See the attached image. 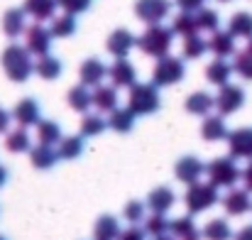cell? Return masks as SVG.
<instances>
[{
  "label": "cell",
  "instance_id": "obj_1",
  "mask_svg": "<svg viewBox=\"0 0 252 240\" xmlns=\"http://www.w3.org/2000/svg\"><path fill=\"white\" fill-rule=\"evenodd\" d=\"M0 64H2V71L5 76L12 81V83H25L34 74V62H32V54L27 47L12 42L5 47L2 57H0Z\"/></svg>",
  "mask_w": 252,
  "mask_h": 240
},
{
  "label": "cell",
  "instance_id": "obj_2",
  "mask_svg": "<svg viewBox=\"0 0 252 240\" xmlns=\"http://www.w3.org/2000/svg\"><path fill=\"white\" fill-rule=\"evenodd\" d=\"M127 108L135 115H152L162 108L159 98V86L155 83H132L130 96H127Z\"/></svg>",
  "mask_w": 252,
  "mask_h": 240
},
{
  "label": "cell",
  "instance_id": "obj_3",
  "mask_svg": "<svg viewBox=\"0 0 252 240\" xmlns=\"http://www.w3.org/2000/svg\"><path fill=\"white\" fill-rule=\"evenodd\" d=\"M171 42H174L171 27H162V22H159V25H147L145 34L137 39V47H140L147 57L159 59V57H167L169 54Z\"/></svg>",
  "mask_w": 252,
  "mask_h": 240
},
{
  "label": "cell",
  "instance_id": "obj_4",
  "mask_svg": "<svg viewBox=\"0 0 252 240\" xmlns=\"http://www.w3.org/2000/svg\"><path fill=\"white\" fill-rule=\"evenodd\" d=\"M218 199H220V194H218V186H216V184H211V181H208V184L193 181V184H189V189H186L184 204H186L189 213L196 216V213H203V211L213 208V206L218 204Z\"/></svg>",
  "mask_w": 252,
  "mask_h": 240
},
{
  "label": "cell",
  "instance_id": "obj_5",
  "mask_svg": "<svg viewBox=\"0 0 252 240\" xmlns=\"http://www.w3.org/2000/svg\"><path fill=\"white\" fill-rule=\"evenodd\" d=\"M206 174H208V181L216 184L218 189H233L238 179L243 176V171L235 164V157H216L206 164Z\"/></svg>",
  "mask_w": 252,
  "mask_h": 240
},
{
  "label": "cell",
  "instance_id": "obj_6",
  "mask_svg": "<svg viewBox=\"0 0 252 240\" xmlns=\"http://www.w3.org/2000/svg\"><path fill=\"white\" fill-rule=\"evenodd\" d=\"M186 76V67H184V59H179V57H159L157 59V64H155V69H152V83L155 86H159V88H164V86H174V83H179V81Z\"/></svg>",
  "mask_w": 252,
  "mask_h": 240
},
{
  "label": "cell",
  "instance_id": "obj_7",
  "mask_svg": "<svg viewBox=\"0 0 252 240\" xmlns=\"http://www.w3.org/2000/svg\"><path fill=\"white\" fill-rule=\"evenodd\" d=\"M243 105H245V91H243V86H235V83L220 86V91H218V96H216V110H218L223 118L238 113Z\"/></svg>",
  "mask_w": 252,
  "mask_h": 240
},
{
  "label": "cell",
  "instance_id": "obj_8",
  "mask_svg": "<svg viewBox=\"0 0 252 240\" xmlns=\"http://www.w3.org/2000/svg\"><path fill=\"white\" fill-rule=\"evenodd\" d=\"M52 39H54L52 30H47L42 22L30 25L27 32H25V47H27L30 54H34V57H44V54H49V49H52Z\"/></svg>",
  "mask_w": 252,
  "mask_h": 240
},
{
  "label": "cell",
  "instance_id": "obj_9",
  "mask_svg": "<svg viewBox=\"0 0 252 240\" xmlns=\"http://www.w3.org/2000/svg\"><path fill=\"white\" fill-rule=\"evenodd\" d=\"M171 12V0H137L135 2V15L145 25H159Z\"/></svg>",
  "mask_w": 252,
  "mask_h": 240
},
{
  "label": "cell",
  "instance_id": "obj_10",
  "mask_svg": "<svg viewBox=\"0 0 252 240\" xmlns=\"http://www.w3.org/2000/svg\"><path fill=\"white\" fill-rule=\"evenodd\" d=\"M228 150L235 160H252V128H238L228 133Z\"/></svg>",
  "mask_w": 252,
  "mask_h": 240
},
{
  "label": "cell",
  "instance_id": "obj_11",
  "mask_svg": "<svg viewBox=\"0 0 252 240\" xmlns=\"http://www.w3.org/2000/svg\"><path fill=\"white\" fill-rule=\"evenodd\" d=\"M203 174H206V164L198 160V157H193V155L181 157V160L176 162V167H174V176H176L181 184H193V181H198Z\"/></svg>",
  "mask_w": 252,
  "mask_h": 240
},
{
  "label": "cell",
  "instance_id": "obj_12",
  "mask_svg": "<svg viewBox=\"0 0 252 240\" xmlns=\"http://www.w3.org/2000/svg\"><path fill=\"white\" fill-rule=\"evenodd\" d=\"M108 79L113 81L115 88H130L132 83H137V71L127 62V57H120L113 62V67H108Z\"/></svg>",
  "mask_w": 252,
  "mask_h": 240
},
{
  "label": "cell",
  "instance_id": "obj_13",
  "mask_svg": "<svg viewBox=\"0 0 252 240\" xmlns=\"http://www.w3.org/2000/svg\"><path fill=\"white\" fill-rule=\"evenodd\" d=\"M105 47H108V52H110L115 59H120V57H127V54L132 52V47H137V37H135L130 30L120 27V30L110 32Z\"/></svg>",
  "mask_w": 252,
  "mask_h": 240
},
{
  "label": "cell",
  "instance_id": "obj_14",
  "mask_svg": "<svg viewBox=\"0 0 252 240\" xmlns=\"http://www.w3.org/2000/svg\"><path fill=\"white\" fill-rule=\"evenodd\" d=\"M208 52H213L216 57L225 59V57H233L238 49H235V34L230 30H216L211 32V39H208Z\"/></svg>",
  "mask_w": 252,
  "mask_h": 240
},
{
  "label": "cell",
  "instance_id": "obj_15",
  "mask_svg": "<svg viewBox=\"0 0 252 240\" xmlns=\"http://www.w3.org/2000/svg\"><path fill=\"white\" fill-rule=\"evenodd\" d=\"M223 208L228 216H243L252 211V199H250V191L248 189H233L228 191V196L223 199Z\"/></svg>",
  "mask_w": 252,
  "mask_h": 240
},
{
  "label": "cell",
  "instance_id": "obj_16",
  "mask_svg": "<svg viewBox=\"0 0 252 240\" xmlns=\"http://www.w3.org/2000/svg\"><path fill=\"white\" fill-rule=\"evenodd\" d=\"M27 12L25 7H10L5 15H2V32L10 37V39H17L20 34L27 32V22H25Z\"/></svg>",
  "mask_w": 252,
  "mask_h": 240
},
{
  "label": "cell",
  "instance_id": "obj_17",
  "mask_svg": "<svg viewBox=\"0 0 252 240\" xmlns=\"http://www.w3.org/2000/svg\"><path fill=\"white\" fill-rule=\"evenodd\" d=\"M12 120H17V125H22V128L37 125L39 123V103L34 98H22L12 110Z\"/></svg>",
  "mask_w": 252,
  "mask_h": 240
},
{
  "label": "cell",
  "instance_id": "obj_18",
  "mask_svg": "<svg viewBox=\"0 0 252 240\" xmlns=\"http://www.w3.org/2000/svg\"><path fill=\"white\" fill-rule=\"evenodd\" d=\"M105 76H108V67L100 59H95V57L86 59L84 64L79 67V79L86 86H98V83H103Z\"/></svg>",
  "mask_w": 252,
  "mask_h": 240
},
{
  "label": "cell",
  "instance_id": "obj_19",
  "mask_svg": "<svg viewBox=\"0 0 252 240\" xmlns=\"http://www.w3.org/2000/svg\"><path fill=\"white\" fill-rule=\"evenodd\" d=\"M93 108L100 113H113L118 108V88L115 86H93Z\"/></svg>",
  "mask_w": 252,
  "mask_h": 240
},
{
  "label": "cell",
  "instance_id": "obj_20",
  "mask_svg": "<svg viewBox=\"0 0 252 240\" xmlns=\"http://www.w3.org/2000/svg\"><path fill=\"white\" fill-rule=\"evenodd\" d=\"M174 201H176V194L169 186H157L147 196V208L152 213H167V211L174 208Z\"/></svg>",
  "mask_w": 252,
  "mask_h": 240
},
{
  "label": "cell",
  "instance_id": "obj_21",
  "mask_svg": "<svg viewBox=\"0 0 252 240\" xmlns=\"http://www.w3.org/2000/svg\"><path fill=\"white\" fill-rule=\"evenodd\" d=\"M201 137L206 142H218V140H228V125L223 120V115H206L203 125H201Z\"/></svg>",
  "mask_w": 252,
  "mask_h": 240
},
{
  "label": "cell",
  "instance_id": "obj_22",
  "mask_svg": "<svg viewBox=\"0 0 252 240\" xmlns=\"http://www.w3.org/2000/svg\"><path fill=\"white\" fill-rule=\"evenodd\" d=\"M169 233L176 240H201L203 238V233H201L198 226L193 223V216H191V213H189V216H181V218H176V221H171V223H169Z\"/></svg>",
  "mask_w": 252,
  "mask_h": 240
},
{
  "label": "cell",
  "instance_id": "obj_23",
  "mask_svg": "<svg viewBox=\"0 0 252 240\" xmlns=\"http://www.w3.org/2000/svg\"><path fill=\"white\" fill-rule=\"evenodd\" d=\"M30 162H32V167L34 169H42V171H49L57 162H59V155H57V150H54V145H37V147H32L30 150Z\"/></svg>",
  "mask_w": 252,
  "mask_h": 240
},
{
  "label": "cell",
  "instance_id": "obj_24",
  "mask_svg": "<svg viewBox=\"0 0 252 240\" xmlns=\"http://www.w3.org/2000/svg\"><path fill=\"white\" fill-rule=\"evenodd\" d=\"M233 64H228L225 59H220V57H216L208 67H206V79L208 83H213V86H225V83H230V76H233Z\"/></svg>",
  "mask_w": 252,
  "mask_h": 240
},
{
  "label": "cell",
  "instance_id": "obj_25",
  "mask_svg": "<svg viewBox=\"0 0 252 240\" xmlns=\"http://www.w3.org/2000/svg\"><path fill=\"white\" fill-rule=\"evenodd\" d=\"M22 7L30 17H34V22H44V20H52L57 15L59 2L57 0H25Z\"/></svg>",
  "mask_w": 252,
  "mask_h": 240
},
{
  "label": "cell",
  "instance_id": "obj_26",
  "mask_svg": "<svg viewBox=\"0 0 252 240\" xmlns=\"http://www.w3.org/2000/svg\"><path fill=\"white\" fill-rule=\"evenodd\" d=\"M86 150V142H84V135H66L57 142V155L59 160H79L84 155Z\"/></svg>",
  "mask_w": 252,
  "mask_h": 240
},
{
  "label": "cell",
  "instance_id": "obj_27",
  "mask_svg": "<svg viewBox=\"0 0 252 240\" xmlns=\"http://www.w3.org/2000/svg\"><path fill=\"white\" fill-rule=\"evenodd\" d=\"M216 108V98L211 96V93H206V91H196V93H191L189 98H186V110L191 113V115H211V110Z\"/></svg>",
  "mask_w": 252,
  "mask_h": 240
},
{
  "label": "cell",
  "instance_id": "obj_28",
  "mask_svg": "<svg viewBox=\"0 0 252 240\" xmlns=\"http://www.w3.org/2000/svg\"><path fill=\"white\" fill-rule=\"evenodd\" d=\"M62 71H64L62 59H57V57H52V54L39 57V59H37V64H34V74H37L39 79H44V81L59 79V76H62Z\"/></svg>",
  "mask_w": 252,
  "mask_h": 240
},
{
  "label": "cell",
  "instance_id": "obj_29",
  "mask_svg": "<svg viewBox=\"0 0 252 240\" xmlns=\"http://www.w3.org/2000/svg\"><path fill=\"white\" fill-rule=\"evenodd\" d=\"M66 101H69V105H71L76 113H88V108L93 105V91H88L86 83H79V86L69 88Z\"/></svg>",
  "mask_w": 252,
  "mask_h": 240
},
{
  "label": "cell",
  "instance_id": "obj_30",
  "mask_svg": "<svg viewBox=\"0 0 252 240\" xmlns=\"http://www.w3.org/2000/svg\"><path fill=\"white\" fill-rule=\"evenodd\" d=\"M135 113L130 110V108H115L113 113H110V118H108V128L110 130H115V133H130L132 128H135Z\"/></svg>",
  "mask_w": 252,
  "mask_h": 240
},
{
  "label": "cell",
  "instance_id": "obj_31",
  "mask_svg": "<svg viewBox=\"0 0 252 240\" xmlns=\"http://www.w3.org/2000/svg\"><path fill=\"white\" fill-rule=\"evenodd\" d=\"M5 150L17 155V152H30L32 150V140H30V133L27 128H17V130H10L7 137H5Z\"/></svg>",
  "mask_w": 252,
  "mask_h": 240
},
{
  "label": "cell",
  "instance_id": "obj_32",
  "mask_svg": "<svg viewBox=\"0 0 252 240\" xmlns=\"http://www.w3.org/2000/svg\"><path fill=\"white\" fill-rule=\"evenodd\" d=\"M120 238V223L115 216H100L93 228V240H118Z\"/></svg>",
  "mask_w": 252,
  "mask_h": 240
},
{
  "label": "cell",
  "instance_id": "obj_33",
  "mask_svg": "<svg viewBox=\"0 0 252 240\" xmlns=\"http://www.w3.org/2000/svg\"><path fill=\"white\" fill-rule=\"evenodd\" d=\"M171 32L179 34V37H191V34H198V22H196V12H179L171 22Z\"/></svg>",
  "mask_w": 252,
  "mask_h": 240
},
{
  "label": "cell",
  "instance_id": "obj_34",
  "mask_svg": "<svg viewBox=\"0 0 252 240\" xmlns=\"http://www.w3.org/2000/svg\"><path fill=\"white\" fill-rule=\"evenodd\" d=\"M228 30L235 34V39L238 37L240 39H252V12H245V10L235 12L228 22Z\"/></svg>",
  "mask_w": 252,
  "mask_h": 240
},
{
  "label": "cell",
  "instance_id": "obj_35",
  "mask_svg": "<svg viewBox=\"0 0 252 240\" xmlns=\"http://www.w3.org/2000/svg\"><path fill=\"white\" fill-rule=\"evenodd\" d=\"M76 15H69V12H64V15H54L52 17V34L54 37H59V39H66V37H71L74 32H76Z\"/></svg>",
  "mask_w": 252,
  "mask_h": 240
},
{
  "label": "cell",
  "instance_id": "obj_36",
  "mask_svg": "<svg viewBox=\"0 0 252 240\" xmlns=\"http://www.w3.org/2000/svg\"><path fill=\"white\" fill-rule=\"evenodd\" d=\"M201 233H203L206 240H230L235 236L233 228H230V223H228L225 218H213V221H208Z\"/></svg>",
  "mask_w": 252,
  "mask_h": 240
},
{
  "label": "cell",
  "instance_id": "obj_37",
  "mask_svg": "<svg viewBox=\"0 0 252 240\" xmlns=\"http://www.w3.org/2000/svg\"><path fill=\"white\" fill-rule=\"evenodd\" d=\"M233 69L238 76H243L245 81H252V39H248V47L235 52V62Z\"/></svg>",
  "mask_w": 252,
  "mask_h": 240
},
{
  "label": "cell",
  "instance_id": "obj_38",
  "mask_svg": "<svg viewBox=\"0 0 252 240\" xmlns=\"http://www.w3.org/2000/svg\"><path fill=\"white\" fill-rule=\"evenodd\" d=\"M206 52H208V39H203L201 34L184 37V47H181L184 59H201Z\"/></svg>",
  "mask_w": 252,
  "mask_h": 240
},
{
  "label": "cell",
  "instance_id": "obj_39",
  "mask_svg": "<svg viewBox=\"0 0 252 240\" xmlns=\"http://www.w3.org/2000/svg\"><path fill=\"white\" fill-rule=\"evenodd\" d=\"M37 140L42 145H57L62 140V128L54 120H39L37 123Z\"/></svg>",
  "mask_w": 252,
  "mask_h": 240
},
{
  "label": "cell",
  "instance_id": "obj_40",
  "mask_svg": "<svg viewBox=\"0 0 252 240\" xmlns=\"http://www.w3.org/2000/svg\"><path fill=\"white\" fill-rule=\"evenodd\" d=\"M108 128V120L100 113H84L81 118V135L84 137H95Z\"/></svg>",
  "mask_w": 252,
  "mask_h": 240
},
{
  "label": "cell",
  "instance_id": "obj_41",
  "mask_svg": "<svg viewBox=\"0 0 252 240\" xmlns=\"http://www.w3.org/2000/svg\"><path fill=\"white\" fill-rule=\"evenodd\" d=\"M196 22H198V32H216L220 30V15L211 7H201L196 10Z\"/></svg>",
  "mask_w": 252,
  "mask_h": 240
},
{
  "label": "cell",
  "instance_id": "obj_42",
  "mask_svg": "<svg viewBox=\"0 0 252 240\" xmlns=\"http://www.w3.org/2000/svg\"><path fill=\"white\" fill-rule=\"evenodd\" d=\"M169 223L171 221L164 218V213H152L150 218H145V233L152 236V238L164 236V233H169Z\"/></svg>",
  "mask_w": 252,
  "mask_h": 240
},
{
  "label": "cell",
  "instance_id": "obj_43",
  "mask_svg": "<svg viewBox=\"0 0 252 240\" xmlns=\"http://www.w3.org/2000/svg\"><path fill=\"white\" fill-rule=\"evenodd\" d=\"M145 211H147V204H142V201H127L123 216H125V221L130 226H137V223L145 221Z\"/></svg>",
  "mask_w": 252,
  "mask_h": 240
},
{
  "label": "cell",
  "instance_id": "obj_44",
  "mask_svg": "<svg viewBox=\"0 0 252 240\" xmlns=\"http://www.w3.org/2000/svg\"><path fill=\"white\" fill-rule=\"evenodd\" d=\"M57 2H59V7H62L64 12H69V15H81V12H86V10L91 7L93 0H57Z\"/></svg>",
  "mask_w": 252,
  "mask_h": 240
},
{
  "label": "cell",
  "instance_id": "obj_45",
  "mask_svg": "<svg viewBox=\"0 0 252 240\" xmlns=\"http://www.w3.org/2000/svg\"><path fill=\"white\" fill-rule=\"evenodd\" d=\"M176 5H179V10H184V12H196V10H201L203 5H206V0H174Z\"/></svg>",
  "mask_w": 252,
  "mask_h": 240
},
{
  "label": "cell",
  "instance_id": "obj_46",
  "mask_svg": "<svg viewBox=\"0 0 252 240\" xmlns=\"http://www.w3.org/2000/svg\"><path fill=\"white\" fill-rule=\"evenodd\" d=\"M145 236H147L145 231H140V228H135V226H132V228H125V231L120 233V238L118 240H145Z\"/></svg>",
  "mask_w": 252,
  "mask_h": 240
},
{
  "label": "cell",
  "instance_id": "obj_47",
  "mask_svg": "<svg viewBox=\"0 0 252 240\" xmlns=\"http://www.w3.org/2000/svg\"><path fill=\"white\" fill-rule=\"evenodd\" d=\"M10 120H12V113H7L5 108H0V135L10 130Z\"/></svg>",
  "mask_w": 252,
  "mask_h": 240
},
{
  "label": "cell",
  "instance_id": "obj_48",
  "mask_svg": "<svg viewBox=\"0 0 252 240\" xmlns=\"http://www.w3.org/2000/svg\"><path fill=\"white\" fill-rule=\"evenodd\" d=\"M243 181H245V189L252 191V160H250V164L243 169Z\"/></svg>",
  "mask_w": 252,
  "mask_h": 240
},
{
  "label": "cell",
  "instance_id": "obj_49",
  "mask_svg": "<svg viewBox=\"0 0 252 240\" xmlns=\"http://www.w3.org/2000/svg\"><path fill=\"white\" fill-rule=\"evenodd\" d=\"M233 240H252V226H245V228H240L235 236H233Z\"/></svg>",
  "mask_w": 252,
  "mask_h": 240
},
{
  "label": "cell",
  "instance_id": "obj_50",
  "mask_svg": "<svg viewBox=\"0 0 252 240\" xmlns=\"http://www.w3.org/2000/svg\"><path fill=\"white\" fill-rule=\"evenodd\" d=\"M5 181H7V167H5V164H0V189L5 186Z\"/></svg>",
  "mask_w": 252,
  "mask_h": 240
},
{
  "label": "cell",
  "instance_id": "obj_51",
  "mask_svg": "<svg viewBox=\"0 0 252 240\" xmlns=\"http://www.w3.org/2000/svg\"><path fill=\"white\" fill-rule=\"evenodd\" d=\"M155 240H176V238H174V236H167V233H164V236H157Z\"/></svg>",
  "mask_w": 252,
  "mask_h": 240
},
{
  "label": "cell",
  "instance_id": "obj_52",
  "mask_svg": "<svg viewBox=\"0 0 252 240\" xmlns=\"http://www.w3.org/2000/svg\"><path fill=\"white\" fill-rule=\"evenodd\" d=\"M0 240H7V238H5V236H0Z\"/></svg>",
  "mask_w": 252,
  "mask_h": 240
},
{
  "label": "cell",
  "instance_id": "obj_53",
  "mask_svg": "<svg viewBox=\"0 0 252 240\" xmlns=\"http://www.w3.org/2000/svg\"><path fill=\"white\" fill-rule=\"evenodd\" d=\"M220 2H230V0H220Z\"/></svg>",
  "mask_w": 252,
  "mask_h": 240
}]
</instances>
